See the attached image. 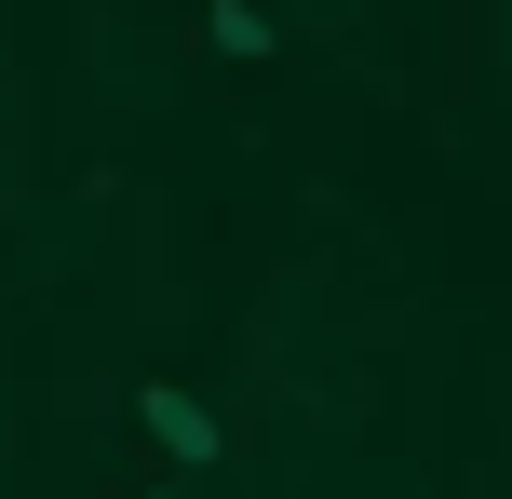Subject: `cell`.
<instances>
[{
	"label": "cell",
	"mask_w": 512,
	"mask_h": 499,
	"mask_svg": "<svg viewBox=\"0 0 512 499\" xmlns=\"http://www.w3.org/2000/svg\"><path fill=\"white\" fill-rule=\"evenodd\" d=\"M135 419H149V446H162V459H176V473H203V459H216V446H230V432H216V419H203V405H189V392H176V378H149V392H135Z\"/></svg>",
	"instance_id": "obj_1"
},
{
	"label": "cell",
	"mask_w": 512,
	"mask_h": 499,
	"mask_svg": "<svg viewBox=\"0 0 512 499\" xmlns=\"http://www.w3.org/2000/svg\"><path fill=\"white\" fill-rule=\"evenodd\" d=\"M203 41H216V54H270V41H283V27H270V14H256V0H216V14H203Z\"/></svg>",
	"instance_id": "obj_2"
},
{
	"label": "cell",
	"mask_w": 512,
	"mask_h": 499,
	"mask_svg": "<svg viewBox=\"0 0 512 499\" xmlns=\"http://www.w3.org/2000/svg\"><path fill=\"white\" fill-rule=\"evenodd\" d=\"M135 499H176V486H135Z\"/></svg>",
	"instance_id": "obj_3"
}]
</instances>
